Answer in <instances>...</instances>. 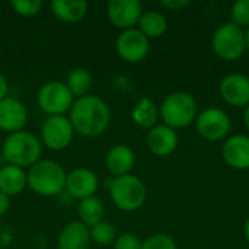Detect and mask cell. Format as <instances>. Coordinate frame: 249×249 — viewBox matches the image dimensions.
I'll list each match as a JSON object with an SVG mask.
<instances>
[{"label": "cell", "mask_w": 249, "mask_h": 249, "mask_svg": "<svg viewBox=\"0 0 249 249\" xmlns=\"http://www.w3.org/2000/svg\"><path fill=\"white\" fill-rule=\"evenodd\" d=\"M69 120L76 133L85 137H96L107 131L111 123V111L104 99L88 95L73 102Z\"/></svg>", "instance_id": "6da1fadb"}, {"label": "cell", "mask_w": 249, "mask_h": 249, "mask_svg": "<svg viewBox=\"0 0 249 249\" xmlns=\"http://www.w3.org/2000/svg\"><path fill=\"white\" fill-rule=\"evenodd\" d=\"M42 144L41 140L25 130L9 134L1 146L3 159L7 165H13L18 168H31L38 160H41Z\"/></svg>", "instance_id": "7a4b0ae2"}, {"label": "cell", "mask_w": 249, "mask_h": 249, "mask_svg": "<svg viewBox=\"0 0 249 249\" xmlns=\"http://www.w3.org/2000/svg\"><path fill=\"white\" fill-rule=\"evenodd\" d=\"M67 174L60 163L50 159L38 160L26 172V185L36 194L53 197L66 188Z\"/></svg>", "instance_id": "3957f363"}, {"label": "cell", "mask_w": 249, "mask_h": 249, "mask_svg": "<svg viewBox=\"0 0 249 249\" xmlns=\"http://www.w3.org/2000/svg\"><path fill=\"white\" fill-rule=\"evenodd\" d=\"M159 115L169 128H185L197 118V102L187 92H172L163 99Z\"/></svg>", "instance_id": "277c9868"}, {"label": "cell", "mask_w": 249, "mask_h": 249, "mask_svg": "<svg viewBox=\"0 0 249 249\" xmlns=\"http://www.w3.org/2000/svg\"><path fill=\"white\" fill-rule=\"evenodd\" d=\"M112 203L123 212H136L146 201V187L136 175L117 177L109 184Z\"/></svg>", "instance_id": "5b68a950"}, {"label": "cell", "mask_w": 249, "mask_h": 249, "mask_svg": "<svg viewBox=\"0 0 249 249\" xmlns=\"http://www.w3.org/2000/svg\"><path fill=\"white\" fill-rule=\"evenodd\" d=\"M214 54L225 61L238 60L247 50L245 32L242 28L229 22L216 29L212 38Z\"/></svg>", "instance_id": "8992f818"}, {"label": "cell", "mask_w": 249, "mask_h": 249, "mask_svg": "<svg viewBox=\"0 0 249 249\" xmlns=\"http://www.w3.org/2000/svg\"><path fill=\"white\" fill-rule=\"evenodd\" d=\"M36 101L39 108L51 115H64L71 109L74 96L63 82H48L41 86L36 95Z\"/></svg>", "instance_id": "52a82bcc"}, {"label": "cell", "mask_w": 249, "mask_h": 249, "mask_svg": "<svg viewBox=\"0 0 249 249\" xmlns=\"http://www.w3.org/2000/svg\"><path fill=\"white\" fill-rule=\"evenodd\" d=\"M196 127L201 137L210 142H217L228 137L232 121L226 111L220 108H207L197 114Z\"/></svg>", "instance_id": "ba28073f"}, {"label": "cell", "mask_w": 249, "mask_h": 249, "mask_svg": "<svg viewBox=\"0 0 249 249\" xmlns=\"http://www.w3.org/2000/svg\"><path fill=\"white\" fill-rule=\"evenodd\" d=\"M73 125L69 117L51 115L48 117L41 128V142L51 150H64L73 140Z\"/></svg>", "instance_id": "9c48e42d"}, {"label": "cell", "mask_w": 249, "mask_h": 249, "mask_svg": "<svg viewBox=\"0 0 249 249\" xmlns=\"http://www.w3.org/2000/svg\"><path fill=\"white\" fill-rule=\"evenodd\" d=\"M117 54L127 63H139L146 58L150 50L149 38L140 29L123 31L115 41Z\"/></svg>", "instance_id": "30bf717a"}, {"label": "cell", "mask_w": 249, "mask_h": 249, "mask_svg": "<svg viewBox=\"0 0 249 249\" xmlns=\"http://www.w3.org/2000/svg\"><path fill=\"white\" fill-rule=\"evenodd\" d=\"M107 15L115 28L127 31L139 23L143 15V6L139 0H111L107 7Z\"/></svg>", "instance_id": "8fae6325"}, {"label": "cell", "mask_w": 249, "mask_h": 249, "mask_svg": "<svg viewBox=\"0 0 249 249\" xmlns=\"http://www.w3.org/2000/svg\"><path fill=\"white\" fill-rule=\"evenodd\" d=\"M98 188H99L98 175L88 168H76L67 174L64 191H67L69 196L73 198L85 200L93 197Z\"/></svg>", "instance_id": "7c38bea8"}, {"label": "cell", "mask_w": 249, "mask_h": 249, "mask_svg": "<svg viewBox=\"0 0 249 249\" xmlns=\"http://www.w3.org/2000/svg\"><path fill=\"white\" fill-rule=\"evenodd\" d=\"M28 123V111L16 98H4L0 101V130L12 134L23 130Z\"/></svg>", "instance_id": "4fadbf2b"}, {"label": "cell", "mask_w": 249, "mask_h": 249, "mask_svg": "<svg viewBox=\"0 0 249 249\" xmlns=\"http://www.w3.org/2000/svg\"><path fill=\"white\" fill-rule=\"evenodd\" d=\"M220 95L232 107L249 105V77L239 73H231L220 82Z\"/></svg>", "instance_id": "5bb4252c"}, {"label": "cell", "mask_w": 249, "mask_h": 249, "mask_svg": "<svg viewBox=\"0 0 249 249\" xmlns=\"http://www.w3.org/2000/svg\"><path fill=\"white\" fill-rule=\"evenodd\" d=\"M222 156L233 169H249V136L235 134L228 137L222 146Z\"/></svg>", "instance_id": "9a60e30c"}, {"label": "cell", "mask_w": 249, "mask_h": 249, "mask_svg": "<svg viewBox=\"0 0 249 249\" xmlns=\"http://www.w3.org/2000/svg\"><path fill=\"white\" fill-rule=\"evenodd\" d=\"M149 150L159 158L169 156L178 147V134L168 125H156L147 133L146 139Z\"/></svg>", "instance_id": "2e32d148"}, {"label": "cell", "mask_w": 249, "mask_h": 249, "mask_svg": "<svg viewBox=\"0 0 249 249\" xmlns=\"http://www.w3.org/2000/svg\"><path fill=\"white\" fill-rule=\"evenodd\" d=\"M136 162L134 152L125 144H117L111 147L105 156V165L114 178L128 175Z\"/></svg>", "instance_id": "e0dca14e"}, {"label": "cell", "mask_w": 249, "mask_h": 249, "mask_svg": "<svg viewBox=\"0 0 249 249\" xmlns=\"http://www.w3.org/2000/svg\"><path fill=\"white\" fill-rule=\"evenodd\" d=\"M90 244L89 228L80 220L70 222L64 226L58 235L57 248L58 249H88Z\"/></svg>", "instance_id": "ac0fdd59"}, {"label": "cell", "mask_w": 249, "mask_h": 249, "mask_svg": "<svg viewBox=\"0 0 249 249\" xmlns=\"http://www.w3.org/2000/svg\"><path fill=\"white\" fill-rule=\"evenodd\" d=\"M53 15L66 23H74L85 18L88 3L85 0H54L51 1Z\"/></svg>", "instance_id": "d6986e66"}, {"label": "cell", "mask_w": 249, "mask_h": 249, "mask_svg": "<svg viewBox=\"0 0 249 249\" xmlns=\"http://www.w3.org/2000/svg\"><path fill=\"white\" fill-rule=\"evenodd\" d=\"M26 187V172L22 168L13 165H4L0 168V193L7 197L18 196Z\"/></svg>", "instance_id": "ffe728a7"}, {"label": "cell", "mask_w": 249, "mask_h": 249, "mask_svg": "<svg viewBox=\"0 0 249 249\" xmlns=\"http://www.w3.org/2000/svg\"><path fill=\"white\" fill-rule=\"evenodd\" d=\"M159 117L160 115L158 107L150 98H142L131 111V118L136 123V125H139L140 128L152 130L153 127L158 125Z\"/></svg>", "instance_id": "44dd1931"}, {"label": "cell", "mask_w": 249, "mask_h": 249, "mask_svg": "<svg viewBox=\"0 0 249 249\" xmlns=\"http://www.w3.org/2000/svg\"><path fill=\"white\" fill-rule=\"evenodd\" d=\"M77 213H79L80 222L85 226L92 228L96 223H99V222L104 220L105 207H104V203L98 197L93 196V197L80 200L79 207H77Z\"/></svg>", "instance_id": "7402d4cb"}, {"label": "cell", "mask_w": 249, "mask_h": 249, "mask_svg": "<svg viewBox=\"0 0 249 249\" xmlns=\"http://www.w3.org/2000/svg\"><path fill=\"white\" fill-rule=\"evenodd\" d=\"M66 86L69 88L71 95L79 99V98H83V96L89 95V92H90V89L93 86V77L86 69L76 67L67 74Z\"/></svg>", "instance_id": "603a6c76"}, {"label": "cell", "mask_w": 249, "mask_h": 249, "mask_svg": "<svg viewBox=\"0 0 249 249\" xmlns=\"http://www.w3.org/2000/svg\"><path fill=\"white\" fill-rule=\"evenodd\" d=\"M137 25H139V29L147 38H159L168 29L166 18L162 13L156 12V10L143 12V15H142V18H140Z\"/></svg>", "instance_id": "cb8c5ba5"}, {"label": "cell", "mask_w": 249, "mask_h": 249, "mask_svg": "<svg viewBox=\"0 0 249 249\" xmlns=\"http://www.w3.org/2000/svg\"><path fill=\"white\" fill-rule=\"evenodd\" d=\"M89 233H90V241H93L99 247H108V245L114 244L117 239V231H115L114 225H111L109 222H105V220L89 228Z\"/></svg>", "instance_id": "d4e9b609"}, {"label": "cell", "mask_w": 249, "mask_h": 249, "mask_svg": "<svg viewBox=\"0 0 249 249\" xmlns=\"http://www.w3.org/2000/svg\"><path fill=\"white\" fill-rule=\"evenodd\" d=\"M10 6L19 16L31 18L41 12L44 3L41 0H12Z\"/></svg>", "instance_id": "484cf974"}, {"label": "cell", "mask_w": 249, "mask_h": 249, "mask_svg": "<svg viewBox=\"0 0 249 249\" xmlns=\"http://www.w3.org/2000/svg\"><path fill=\"white\" fill-rule=\"evenodd\" d=\"M232 23L239 28H249V0H238L231 9Z\"/></svg>", "instance_id": "4316f807"}, {"label": "cell", "mask_w": 249, "mask_h": 249, "mask_svg": "<svg viewBox=\"0 0 249 249\" xmlns=\"http://www.w3.org/2000/svg\"><path fill=\"white\" fill-rule=\"evenodd\" d=\"M142 249H178L177 248V244L175 241L168 236V235H162V233H158V235H153L150 238H147L143 245Z\"/></svg>", "instance_id": "83f0119b"}, {"label": "cell", "mask_w": 249, "mask_h": 249, "mask_svg": "<svg viewBox=\"0 0 249 249\" xmlns=\"http://www.w3.org/2000/svg\"><path fill=\"white\" fill-rule=\"evenodd\" d=\"M143 242L140 238L131 233H124L118 236L114 242V249H142Z\"/></svg>", "instance_id": "f1b7e54d"}, {"label": "cell", "mask_w": 249, "mask_h": 249, "mask_svg": "<svg viewBox=\"0 0 249 249\" xmlns=\"http://www.w3.org/2000/svg\"><path fill=\"white\" fill-rule=\"evenodd\" d=\"M162 6L169 9V10H174V12H179L182 9H185L187 6H190V1L188 0H163L162 1Z\"/></svg>", "instance_id": "f546056e"}, {"label": "cell", "mask_w": 249, "mask_h": 249, "mask_svg": "<svg viewBox=\"0 0 249 249\" xmlns=\"http://www.w3.org/2000/svg\"><path fill=\"white\" fill-rule=\"evenodd\" d=\"M9 209H10V197L0 193V216L6 214Z\"/></svg>", "instance_id": "4dcf8cb0"}, {"label": "cell", "mask_w": 249, "mask_h": 249, "mask_svg": "<svg viewBox=\"0 0 249 249\" xmlns=\"http://www.w3.org/2000/svg\"><path fill=\"white\" fill-rule=\"evenodd\" d=\"M7 92H9L7 79L0 73V101H3L4 98H7Z\"/></svg>", "instance_id": "1f68e13d"}, {"label": "cell", "mask_w": 249, "mask_h": 249, "mask_svg": "<svg viewBox=\"0 0 249 249\" xmlns=\"http://www.w3.org/2000/svg\"><path fill=\"white\" fill-rule=\"evenodd\" d=\"M244 123H245V127L249 131V105L245 107V112H244Z\"/></svg>", "instance_id": "d6a6232c"}, {"label": "cell", "mask_w": 249, "mask_h": 249, "mask_svg": "<svg viewBox=\"0 0 249 249\" xmlns=\"http://www.w3.org/2000/svg\"><path fill=\"white\" fill-rule=\"evenodd\" d=\"M244 235H245V239L248 241V244H249V219L245 222V226H244Z\"/></svg>", "instance_id": "836d02e7"}, {"label": "cell", "mask_w": 249, "mask_h": 249, "mask_svg": "<svg viewBox=\"0 0 249 249\" xmlns=\"http://www.w3.org/2000/svg\"><path fill=\"white\" fill-rule=\"evenodd\" d=\"M245 42H247V50H249V28L245 31Z\"/></svg>", "instance_id": "e575fe53"}, {"label": "cell", "mask_w": 249, "mask_h": 249, "mask_svg": "<svg viewBox=\"0 0 249 249\" xmlns=\"http://www.w3.org/2000/svg\"><path fill=\"white\" fill-rule=\"evenodd\" d=\"M1 235H3V233H1V228H0V242H1Z\"/></svg>", "instance_id": "d590c367"}]
</instances>
